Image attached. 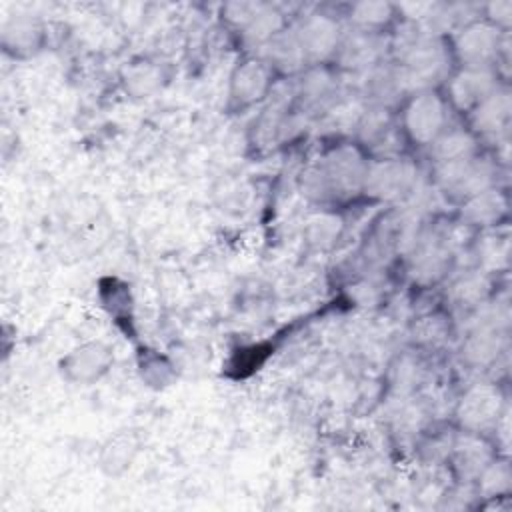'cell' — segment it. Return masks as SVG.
Here are the masks:
<instances>
[{
  "instance_id": "44dd1931",
  "label": "cell",
  "mask_w": 512,
  "mask_h": 512,
  "mask_svg": "<svg viewBox=\"0 0 512 512\" xmlns=\"http://www.w3.org/2000/svg\"><path fill=\"white\" fill-rule=\"evenodd\" d=\"M448 248L434 242V244H424L416 256H414V264H412V272L414 278L418 282H434L444 274V268L448 264Z\"/></svg>"
},
{
  "instance_id": "7c38bea8",
  "label": "cell",
  "mask_w": 512,
  "mask_h": 512,
  "mask_svg": "<svg viewBox=\"0 0 512 512\" xmlns=\"http://www.w3.org/2000/svg\"><path fill=\"white\" fill-rule=\"evenodd\" d=\"M340 64L350 70H370L376 66L384 52V44L378 32L356 30L348 38H344L338 46Z\"/></svg>"
},
{
  "instance_id": "4fadbf2b",
  "label": "cell",
  "mask_w": 512,
  "mask_h": 512,
  "mask_svg": "<svg viewBox=\"0 0 512 512\" xmlns=\"http://www.w3.org/2000/svg\"><path fill=\"white\" fill-rule=\"evenodd\" d=\"M512 112L510 94L506 90H494L474 110H470L472 126L484 134H496L508 126Z\"/></svg>"
},
{
  "instance_id": "4316f807",
  "label": "cell",
  "mask_w": 512,
  "mask_h": 512,
  "mask_svg": "<svg viewBox=\"0 0 512 512\" xmlns=\"http://www.w3.org/2000/svg\"><path fill=\"white\" fill-rule=\"evenodd\" d=\"M480 484L482 490L488 496H500L504 492H508L510 488V466L508 462H500V460H492L482 472H480Z\"/></svg>"
},
{
  "instance_id": "ffe728a7",
  "label": "cell",
  "mask_w": 512,
  "mask_h": 512,
  "mask_svg": "<svg viewBox=\"0 0 512 512\" xmlns=\"http://www.w3.org/2000/svg\"><path fill=\"white\" fill-rule=\"evenodd\" d=\"M432 154L438 164L460 162L476 154V140L472 138L470 132H464V130L442 132L432 142Z\"/></svg>"
},
{
  "instance_id": "e0dca14e",
  "label": "cell",
  "mask_w": 512,
  "mask_h": 512,
  "mask_svg": "<svg viewBox=\"0 0 512 512\" xmlns=\"http://www.w3.org/2000/svg\"><path fill=\"white\" fill-rule=\"evenodd\" d=\"M138 438L134 432H118L114 434L100 452V466L106 474L110 476H118L122 474L134 460L136 452H138Z\"/></svg>"
},
{
  "instance_id": "5b68a950",
  "label": "cell",
  "mask_w": 512,
  "mask_h": 512,
  "mask_svg": "<svg viewBox=\"0 0 512 512\" xmlns=\"http://www.w3.org/2000/svg\"><path fill=\"white\" fill-rule=\"evenodd\" d=\"M404 130L418 144H432L442 132L446 122L444 102L432 92H416V96L404 108Z\"/></svg>"
},
{
  "instance_id": "f1b7e54d",
  "label": "cell",
  "mask_w": 512,
  "mask_h": 512,
  "mask_svg": "<svg viewBox=\"0 0 512 512\" xmlns=\"http://www.w3.org/2000/svg\"><path fill=\"white\" fill-rule=\"evenodd\" d=\"M330 90V76L324 70H312L302 82V94L310 100L324 96Z\"/></svg>"
},
{
  "instance_id": "603a6c76",
  "label": "cell",
  "mask_w": 512,
  "mask_h": 512,
  "mask_svg": "<svg viewBox=\"0 0 512 512\" xmlns=\"http://www.w3.org/2000/svg\"><path fill=\"white\" fill-rule=\"evenodd\" d=\"M394 18V6L388 2H360L350 10V20L356 30L380 32Z\"/></svg>"
},
{
  "instance_id": "30bf717a",
  "label": "cell",
  "mask_w": 512,
  "mask_h": 512,
  "mask_svg": "<svg viewBox=\"0 0 512 512\" xmlns=\"http://www.w3.org/2000/svg\"><path fill=\"white\" fill-rule=\"evenodd\" d=\"M496 90V80L492 70H472L464 68L448 82L450 100L460 110H474L484 98Z\"/></svg>"
},
{
  "instance_id": "3957f363",
  "label": "cell",
  "mask_w": 512,
  "mask_h": 512,
  "mask_svg": "<svg viewBox=\"0 0 512 512\" xmlns=\"http://www.w3.org/2000/svg\"><path fill=\"white\" fill-rule=\"evenodd\" d=\"M456 56L464 68L490 70L502 50V30L486 22H470L456 36Z\"/></svg>"
},
{
  "instance_id": "8992f818",
  "label": "cell",
  "mask_w": 512,
  "mask_h": 512,
  "mask_svg": "<svg viewBox=\"0 0 512 512\" xmlns=\"http://www.w3.org/2000/svg\"><path fill=\"white\" fill-rule=\"evenodd\" d=\"M414 178L416 170L410 162L400 158H382L368 164L362 190L378 200H396L412 190Z\"/></svg>"
},
{
  "instance_id": "5bb4252c",
  "label": "cell",
  "mask_w": 512,
  "mask_h": 512,
  "mask_svg": "<svg viewBox=\"0 0 512 512\" xmlns=\"http://www.w3.org/2000/svg\"><path fill=\"white\" fill-rule=\"evenodd\" d=\"M502 330L504 328L498 326L478 324L464 344V358L476 366L494 362L500 356V352H504L506 346V336Z\"/></svg>"
},
{
  "instance_id": "6da1fadb",
  "label": "cell",
  "mask_w": 512,
  "mask_h": 512,
  "mask_svg": "<svg viewBox=\"0 0 512 512\" xmlns=\"http://www.w3.org/2000/svg\"><path fill=\"white\" fill-rule=\"evenodd\" d=\"M368 162L352 144L332 148L304 172V192L316 200H346L364 188Z\"/></svg>"
},
{
  "instance_id": "83f0119b",
  "label": "cell",
  "mask_w": 512,
  "mask_h": 512,
  "mask_svg": "<svg viewBox=\"0 0 512 512\" xmlns=\"http://www.w3.org/2000/svg\"><path fill=\"white\" fill-rule=\"evenodd\" d=\"M414 334L418 340L422 342H438L444 338L446 334V322L442 316H428V318H422L416 328H414Z\"/></svg>"
},
{
  "instance_id": "ba28073f",
  "label": "cell",
  "mask_w": 512,
  "mask_h": 512,
  "mask_svg": "<svg viewBox=\"0 0 512 512\" xmlns=\"http://www.w3.org/2000/svg\"><path fill=\"white\" fill-rule=\"evenodd\" d=\"M294 32L306 62H322L336 54L340 46V28L330 16H308Z\"/></svg>"
},
{
  "instance_id": "9c48e42d",
  "label": "cell",
  "mask_w": 512,
  "mask_h": 512,
  "mask_svg": "<svg viewBox=\"0 0 512 512\" xmlns=\"http://www.w3.org/2000/svg\"><path fill=\"white\" fill-rule=\"evenodd\" d=\"M112 350L102 342H90L72 350L64 362L62 370L74 382H94L98 380L112 364Z\"/></svg>"
},
{
  "instance_id": "cb8c5ba5",
  "label": "cell",
  "mask_w": 512,
  "mask_h": 512,
  "mask_svg": "<svg viewBox=\"0 0 512 512\" xmlns=\"http://www.w3.org/2000/svg\"><path fill=\"white\" fill-rule=\"evenodd\" d=\"M126 90H130L136 96H146L152 90L158 88L160 84V68H156L150 62H142V64H134L126 70Z\"/></svg>"
},
{
  "instance_id": "d4e9b609",
  "label": "cell",
  "mask_w": 512,
  "mask_h": 512,
  "mask_svg": "<svg viewBox=\"0 0 512 512\" xmlns=\"http://www.w3.org/2000/svg\"><path fill=\"white\" fill-rule=\"evenodd\" d=\"M342 230V220L334 214H318L308 222L306 236L308 242L318 248H328L338 238Z\"/></svg>"
},
{
  "instance_id": "9a60e30c",
  "label": "cell",
  "mask_w": 512,
  "mask_h": 512,
  "mask_svg": "<svg viewBox=\"0 0 512 512\" xmlns=\"http://www.w3.org/2000/svg\"><path fill=\"white\" fill-rule=\"evenodd\" d=\"M492 462V450L488 444L468 432L454 444V466L462 478H478L480 472Z\"/></svg>"
},
{
  "instance_id": "2e32d148",
  "label": "cell",
  "mask_w": 512,
  "mask_h": 512,
  "mask_svg": "<svg viewBox=\"0 0 512 512\" xmlns=\"http://www.w3.org/2000/svg\"><path fill=\"white\" fill-rule=\"evenodd\" d=\"M508 210V200L500 190L488 188L472 198H468L462 206V218L470 224L490 226L498 222Z\"/></svg>"
},
{
  "instance_id": "ac0fdd59",
  "label": "cell",
  "mask_w": 512,
  "mask_h": 512,
  "mask_svg": "<svg viewBox=\"0 0 512 512\" xmlns=\"http://www.w3.org/2000/svg\"><path fill=\"white\" fill-rule=\"evenodd\" d=\"M266 48L268 64L282 72H296L306 64L294 30L278 32L270 42H266Z\"/></svg>"
},
{
  "instance_id": "7402d4cb",
  "label": "cell",
  "mask_w": 512,
  "mask_h": 512,
  "mask_svg": "<svg viewBox=\"0 0 512 512\" xmlns=\"http://www.w3.org/2000/svg\"><path fill=\"white\" fill-rule=\"evenodd\" d=\"M2 38H4V46L12 48V50H34L40 44L42 38V30L38 26L36 20L26 18V16H18L12 18L4 24L2 28Z\"/></svg>"
},
{
  "instance_id": "277c9868",
  "label": "cell",
  "mask_w": 512,
  "mask_h": 512,
  "mask_svg": "<svg viewBox=\"0 0 512 512\" xmlns=\"http://www.w3.org/2000/svg\"><path fill=\"white\" fill-rule=\"evenodd\" d=\"M492 174V166L486 160L472 156L460 162L438 164L436 180L446 194L466 202L468 198L492 188Z\"/></svg>"
},
{
  "instance_id": "7a4b0ae2",
  "label": "cell",
  "mask_w": 512,
  "mask_h": 512,
  "mask_svg": "<svg viewBox=\"0 0 512 512\" xmlns=\"http://www.w3.org/2000/svg\"><path fill=\"white\" fill-rule=\"evenodd\" d=\"M450 56L436 36H426L404 58H400V78L406 90L426 92L448 76Z\"/></svg>"
},
{
  "instance_id": "8fae6325",
  "label": "cell",
  "mask_w": 512,
  "mask_h": 512,
  "mask_svg": "<svg viewBox=\"0 0 512 512\" xmlns=\"http://www.w3.org/2000/svg\"><path fill=\"white\" fill-rule=\"evenodd\" d=\"M270 64L264 60L250 58L242 62L230 80V96L236 104L246 106L260 100L270 88Z\"/></svg>"
},
{
  "instance_id": "d6986e66",
  "label": "cell",
  "mask_w": 512,
  "mask_h": 512,
  "mask_svg": "<svg viewBox=\"0 0 512 512\" xmlns=\"http://www.w3.org/2000/svg\"><path fill=\"white\" fill-rule=\"evenodd\" d=\"M358 134H360L362 142L382 150L394 138L396 128H394V122H392L388 110L384 106H376V108L364 110V114L358 122Z\"/></svg>"
},
{
  "instance_id": "484cf974",
  "label": "cell",
  "mask_w": 512,
  "mask_h": 512,
  "mask_svg": "<svg viewBox=\"0 0 512 512\" xmlns=\"http://www.w3.org/2000/svg\"><path fill=\"white\" fill-rule=\"evenodd\" d=\"M488 280L482 274H466L452 286V298L462 306H474L484 302L488 294Z\"/></svg>"
},
{
  "instance_id": "f546056e",
  "label": "cell",
  "mask_w": 512,
  "mask_h": 512,
  "mask_svg": "<svg viewBox=\"0 0 512 512\" xmlns=\"http://www.w3.org/2000/svg\"><path fill=\"white\" fill-rule=\"evenodd\" d=\"M488 10V22L494 24L496 28H506L510 24V16H512V2L510 0H498L486 6Z\"/></svg>"
},
{
  "instance_id": "52a82bcc",
  "label": "cell",
  "mask_w": 512,
  "mask_h": 512,
  "mask_svg": "<svg viewBox=\"0 0 512 512\" xmlns=\"http://www.w3.org/2000/svg\"><path fill=\"white\" fill-rule=\"evenodd\" d=\"M504 416V396L498 386L476 384L472 386L458 406V420L468 432H482L498 426Z\"/></svg>"
}]
</instances>
